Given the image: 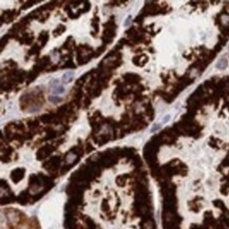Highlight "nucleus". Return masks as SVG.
I'll return each mask as SVG.
<instances>
[{
	"label": "nucleus",
	"mask_w": 229,
	"mask_h": 229,
	"mask_svg": "<svg viewBox=\"0 0 229 229\" xmlns=\"http://www.w3.org/2000/svg\"><path fill=\"white\" fill-rule=\"evenodd\" d=\"M74 76V74L72 73V72H68V73H66L64 76H62V79H64L66 82H69V80H70V78L71 77H73Z\"/></svg>",
	"instance_id": "nucleus-5"
},
{
	"label": "nucleus",
	"mask_w": 229,
	"mask_h": 229,
	"mask_svg": "<svg viewBox=\"0 0 229 229\" xmlns=\"http://www.w3.org/2000/svg\"><path fill=\"white\" fill-rule=\"evenodd\" d=\"M130 19H131V16L128 17V19L126 20V23H125V25H126V26H128V25H129V23H130Z\"/></svg>",
	"instance_id": "nucleus-7"
},
{
	"label": "nucleus",
	"mask_w": 229,
	"mask_h": 229,
	"mask_svg": "<svg viewBox=\"0 0 229 229\" xmlns=\"http://www.w3.org/2000/svg\"><path fill=\"white\" fill-rule=\"evenodd\" d=\"M66 229H159L138 163L112 156L82 168L72 182Z\"/></svg>",
	"instance_id": "nucleus-2"
},
{
	"label": "nucleus",
	"mask_w": 229,
	"mask_h": 229,
	"mask_svg": "<svg viewBox=\"0 0 229 229\" xmlns=\"http://www.w3.org/2000/svg\"><path fill=\"white\" fill-rule=\"evenodd\" d=\"M62 99L58 96H50V101L54 102V104H57V102H60Z\"/></svg>",
	"instance_id": "nucleus-6"
},
{
	"label": "nucleus",
	"mask_w": 229,
	"mask_h": 229,
	"mask_svg": "<svg viewBox=\"0 0 229 229\" xmlns=\"http://www.w3.org/2000/svg\"><path fill=\"white\" fill-rule=\"evenodd\" d=\"M212 133L200 146L166 135L148 151L163 229H229V139Z\"/></svg>",
	"instance_id": "nucleus-1"
},
{
	"label": "nucleus",
	"mask_w": 229,
	"mask_h": 229,
	"mask_svg": "<svg viewBox=\"0 0 229 229\" xmlns=\"http://www.w3.org/2000/svg\"><path fill=\"white\" fill-rule=\"evenodd\" d=\"M227 67V59L226 58H221L218 61V65H216V68L220 70H223Z\"/></svg>",
	"instance_id": "nucleus-3"
},
{
	"label": "nucleus",
	"mask_w": 229,
	"mask_h": 229,
	"mask_svg": "<svg viewBox=\"0 0 229 229\" xmlns=\"http://www.w3.org/2000/svg\"><path fill=\"white\" fill-rule=\"evenodd\" d=\"M64 92H65V89L62 88V87H60V86H59V87H55L54 90H53L54 95H56V96L57 95H60V94H62Z\"/></svg>",
	"instance_id": "nucleus-4"
}]
</instances>
